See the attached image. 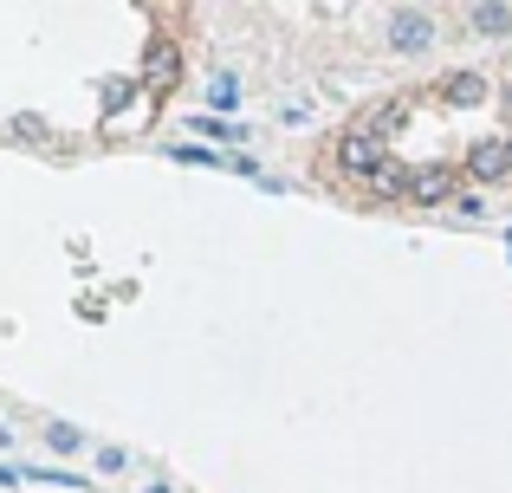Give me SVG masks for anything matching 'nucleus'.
Wrapping results in <instances>:
<instances>
[{
  "label": "nucleus",
  "instance_id": "nucleus-1",
  "mask_svg": "<svg viewBox=\"0 0 512 493\" xmlns=\"http://www.w3.org/2000/svg\"><path fill=\"white\" fill-rule=\"evenodd\" d=\"M338 163H344L357 182H370L376 169L389 163V156H383V137H370V130H357V124H350L344 137H338Z\"/></svg>",
  "mask_w": 512,
  "mask_h": 493
},
{
  "label": "nucleus",
  "instance_id": "nucleus-11",
  "mask_svg": "<svg viewBox=\"0 0 512 493\" xmlns=\"http://www.w3.org/2000/svg\"><path fill=\"white\" fill-rule=\"evenodd\" d=\"M46 448H52V455H72V448H78V429H72V422H46Z\"/></svg>",
  "mask_w": 512,
  "mask_h": 493
},
{
  "label": "nucleus",
  "instance_id": "nucleus-10",
  "mask_svg": "<svg viewBox=\"0 0 512 493\" xmlns=\"http://www.w3.org/2000/svg\"><path fill=\"white\" fill-rule=\"evenodd\" d=\"M169 78H175V52L163 46V52H156V59H150V91H156V98H163V91H169Z\"/></svg>",
  "mask_w": 512,
  "mask_h": 493
},
{
  "label": "nucleus",
  "instance_id": "nucleus-15",
  "mask_svg": "<svg viewBox=\"0 0 512 493\" xmlns=\"http://www.w3.org/2000/svg\"><path fill=\"white\" fill-rule=\"evenodd\" d=\"M13 481H20V474H13V468H0V487H13Z\"/></svg>",
  "mask_w": 512,
  "mask_h": 493
},
{
  "label": "nucleus",
  "instance_id": "nucleus-7",
  "mask_svg": "<svg viewBox=\"0 0 512 493\" xmlns=\"http://www.w3.org/2000/svg\"><path fill=\"white\" fill-rule=\"evenodd\" d=\"M363 189H376V195H409V189H415V169H402V163H383L370 182H363Z\"/></svg>",
  "mask_w": 512,
  "mask_h": 493
},
{
  "label": "nucleus",
  "instance_id": "nucleus-3",
  "mask_svg": "<svg viewBox=\"0 0 512 493\" xmlns=\"http://www.w3.org/2000/svg\"><path fill=\"white\" fill-rule=\"evenodd\" d=\"M389 46L396 52H428L435 46V20H428V13H389Z\"/></svg>",
  "mask_w": 512,
  "mask_h": 493
},
{
  "label": "nucleus",
  "instance_id": "nucleus-5",
  "mask_svg": "<svg viewBox=\"0 0 512 493\" xmlns=\"http://www.w3.org/2000/svg\"><path fill=\"white\" fill-rule=\"evenodd\" d=\"M441 98H448V104H480V98H487V78H480V72H448V78H441Z\"/></svg>",
  "mask_w": 512,
  "mask_h": 493
},
{
  "label": "nucleus",
  "instance_id": "nucleus-9",
  "mask_svg": "<svg viewBox=\"0 0 512 493\" xmlns=\"http://www.w3.org/2000/svg\"><path fill=\"white\" fill-rule=\"evenodd\" d=\"M208 104H214V111H234V104H240V78H234V72H221V78L208 85Z\"/></svg>",
  "mask_w": 512,
  "mask_h": 493
},
{
  "label": "nucleus",
  "instance_id": "nucleus-6",
  "mask_svg": "<svg viewBox=\"0 0 512 493\" xmlns=\"http://www.w3.org/2000/svg\"><path fill=\"white\" fill-rule=\"evenodd\" d=\"M448 189H454V169H415V202H448Z\"/></svg>",
  "mask_w": 512,
  "mask_h": 493
},
{
  "label": "nucleus",
  "instance_id": "nucleus-4",
  "mask_svg": "<svg viewBox=\"0 0 512 493\" xmlns=\"http://www.w3.org/2000/svg\"><path fill=\"white\" fill-rule=\"evenodd\" d=\"M467 26L487 39H506L512 33V7H493V0H480V7H467Z\"/></svg>",
  "mask_w": 512,
  "mask_h": 493
},
{
  "label": "nucleus",
  "instance_id": "nucleus-12",
  "mask_svg": "<svg viewBox=\"0 0 512 493\" xmlns=\"http://www.w3.org/2000/svg\"><path fill=\"white\" fill-rule=\"evenodd\" d=\"M124 461H130L124 448H98V468H104V474H124Z\"/></svg>",
  "mask_w": 512,
  "mask_h": 493
},
{
  "label": "nucleus",
  "instance_id": "nucleus-2",
  "mask_svg": "<svg viewBox=\"0 0 512 493\" xmlns=\"http://www.w3.org/2000/svg\"><path fill=\"white\" fill-rule=\"evenodd\" d=\"M512 176V137H480L467 150V182H506Z\"/></svg>",
  "mask_w": 512,
  "mask_h": 493
},
{
  "label": "nucleus",
  "instance_id": "nucleus-8",
  "mask_svg": "<svg viewBox=\"0 0 512 493\" xmlns=\"http://www.w3.org/2000/svg\"><path fill=\"white\" fill-rule=\"evenodd\" d=\"M188 130H195V137H214V143H247V130L227 124V117H195Z\"/></svg>",
  "mask_w": 512,
  "mask_h": 493
},
{
  "label": "nucleus",
  "instance_id": "nucleus-13",
  "mask_svg": "<svg viewBox=\"0 0 512 493\" xmlns=\"http://www.w3.org/2000/svg\"><path fill=\"white\" fill-rule=\"evenodd\" d=\"M454 215H461V221H480V195H454Z\"/></svg>",
  "mask_w": 512,
  "mask_h": 493
},
{
  "label": "nucleus",
  "instance_id": "nucleus-14",
  "mask_svg": "<svg viewBox=\"0 0 512 493\" xmlns=\"http://www.w3.org/2000/svg\"><path fill=\"white\" fill-rule=\"evenodd\" d=\"M143 493H175V487H169V481H150V487H143Z\"/></svg>",
  "mask_w": 512,
  "mask_h": 493
}]
</instances>
